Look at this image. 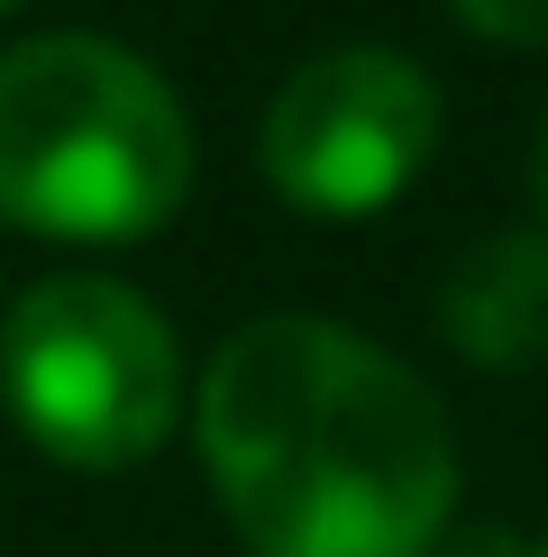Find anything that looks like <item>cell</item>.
<instances>
[{
  "mask_svg": "<svg viewBox=\"0 0 548 557\" xmlns=\"http://www.w3.org/2000/svg\"><path fill=\"white\" fill-rule=\"evenodd\" d=\"M0 10H10V0H0Z\"/></svg>",
  "mask_w": 548,
  "mask_h": 557,
  "instance_id": "8",
  "label": "cell"
},
{
  "mask_svg": "<svg viewBox=\"0 0 548 557\" xmlns=\"http://www.w3.org/2000/svg\"><path fill=\"white\" fill-rule=\"evenodd\" d=\"M0 393L64 467H137L174 430V330L110 274H55L0 330Z\"/></svg>",
  "mask_w": 548,
  "mask_h": 557,
  "instance_id": "3",
  "label": "cell"
},
{
  "mask_svg": "<svg viewBox=\"0 0 548 557\" xmlns=\"http://www.w3.org/2000/svg\"><path fill=\"white\" fill-rule=\"evenodd\" d=\"M539 211H548V128H539Z\"/></svg>",
  "mask_w": 548,
  "mask_h": 557,
  "instance_id": "7",
  "label": "cell"
},
{
  "mask_svg": "<svg viewBox=\"0 0 548 557\" xmlns=\"http://www.w3.org/2000/svg\"><path fill=\"white\" fill-rule=\"evenodd\" d=\"M192 193V120L147 55L28 37L0 55V220L46 238H147Z\"/></svg>",
  "mask_w": 548,
  "mask_h": 557,
  "instance_id": "2",
  "label": "cell"
},
{
  "mask_svg": "<svg viewBox=\"0 0 548 557\" xmlns=\"http://www.w3.org/2000/svg\"><path fill=\"white\" fill-rule=\"evenodd\" d=\"M265 174L320 220L384 211L439 147V83L402 46H329L292 64L265 110Z\"/></svg>",
  "mask_w": 548,
  "mask_h": 557,
  "instance_id": "4",
  "label": "cell"
},
{
  "mask_svg": "<svg viewBox=\"0 0 548 557\" xmlns=\"http://www.w3.org/2000/svg\"><path fill=\"white\" fill-rule=\"evenodd\" d=\"M439 330L475 366H531L548 357V238L539 228H502L466 247L439 293Z\"/></svg>",
  "mask_w": 548,
  "mask_h": 557,
  "instance_id": "5",
  "label": "cell"
},
{
  "mask_svg": "<svg viewBox=\"0 0 548 557\" xmlns=\"http://www.w3.org/2000/svg\"><path fill=\"white\" fill-rule=\"evenodd\" d=\"M201 457L257 557H421L457 512L439 393L338 320H247L201 375Z\"/></svg>",
  "mask_w": 548,
  "mask_h": 557,
  "instance_id": "1",
  "label": "cell"
},
{
  "mask_svg": "<svg viewBox=\"0 0 548 557\" xmlns=\"http://www.w3.org/2000/svg\"><path fill=\"white\" fill-rule=\"evenodd\" d=\"M466 28H485V37H512V46H539L548 37V0H448Z\"/></svg>",
  "mask_w": 548,
  "mask_h": 557,
  "instance_id": "6",
  "label": "cell"
},
{
  "mask_svg": "<svg viewBox=\"0 0 548 557\" xmlns=\"http://www.w3.org/2000/svg\"><path fill=\"white\" fill-rule=\"evenodd\" d=\"M539 557H548V548H539Z\"/></svg>",
  "mask_w": 548,
  "mask_h": 557,
  "instance_id": "9",
  "label": "cell"
}]
</instances>
